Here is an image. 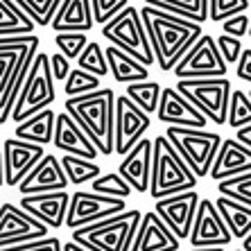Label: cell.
Returning a JSON list of instances; mask_svg holds the SVG:
<instances>
[{
	"label": "cell",
	"instance_id": "obj_13",
	"mask_svg": "<svg viewBox=\"0 0 251 251\" xmlns=\"http://www.w3.org/2000/svg\"><path fill=\"white\" fill-rule=\"evenodd\" d=\"M199 195L195 188L181 190V193L168 195V197H158L154 204V213L165 222V226L172 231L179 240H186L190 233V224H193L195 210H197Z\"/></svg>",
	"mask_w": 251,
	"mask_h": 251
},
{
	"label": "cell",
	"instance_id": "obj_28",
	"mask_svg": "<svg viewBox=\"0 0 251 251\" xmlns=\"http://www.w3.org/2000/svg\"><path fill=\"white\" fill-rule=\"evenodd\" d=\"M145 5L163 9V12L176 14L195 23H206L208 21V5L206 0H145Z\"/></svg>",
	"mask_w": 251,
	"mask_h": 251
},
{
	"label": "cell",
	"instance_id": "obj_19",
	"mask_svg": "<svg viewBox=\"0 0 251 251\" xmlns=\"http://www.w3.org/2000/svg\"><path fill=\"white\" fill-rule=\"evenodd\" d=\"M70 195L64 190H48V193H32L21 195L18 206L27 210L32 217L41 220L48 228H61L64 226L66 208H68Z\"/></svg>",
	"mask_w": 251,
	"mask_h": 251
},
{
	"label": "cell",
	"instance_id": "obj_10",
	"mask_svg": "<svg viewBox=\"0 0 251 251\" xmlns=\"http://www.w3.org/2000/svg\"><path fill=\"white\" fill-rule=\"evenodd\" d=\"M226 61L222 59L215 46V39L210 34H201L188 48L183 57L172 66L175 77H224L226 75Z\"/></svg>",
	"mask_w": 251,
	"mask_h": 251
},
{
	"label": "cell",
	"instance_id": "obj_2",
	"mask_svg": "<svg viewBox=\"0 0 251 251\" xmlns=\"http://www.w3.org/2000/svg\"><path fill=\"white\" fill-rule=\"evenodd\" d=\"M113 102L111 88H95L84 95H70L64 102V111L88 136L100 154H113Z\"/></svg>",
	"mask_w": 251,
	"mask_h": 251
},
{
	"label": "cell",
	"instance_id": "obj_3",
	"mask_svg": "<svg viewBox=\"0 0 251 251\" xmlns=\"http://www.w3.org/2000/svg\"><path fill=\"white\" fill-rule=\"evenodd\" d=\"M41 39L34 32L0 36V125L7 123Z\"/></svg>",
	"mask_w": 251,
	"mask_h": 251
},
{
	"label": "cell",
	"instance_id": "obj_47",
	"mask_svg": "<svg viewBox=\"0 0 251 251\" xmlns=\"http://www.w3.org/2000/svg\"><path fill=\"white\" fill-rule=\"evenodd\" d=\"M61 251H91V249H86V247H82V245H77L75 240H70V242H64V245H61Z\"/></svg>",
	"mask_w": 251,
	"mask_h": 251
},
{
	"label": "cell",
	"instance_id": "obj_17",
	"mask_svg": "<svg viewBox=\"0 0 251 251\" xmlns=\"http://www.w3.org/2000/svg\"><path fill=\"white\" fill-rule=\"evenodd\" d=\"M156 118L165 125H176V127H195V129H206V116L199 113L195 104H190L176 88L165 86L161 88L156 104Z\"/></svg>",
	"mask_w": 251,
	"mask_h": 251
},
{
	"label": "cell",
	"instance_id": "obj_38",
	"mask_svg": "<svg viewBox=\"0 0 251 251\" xmlns=\"http://www.w3.org/2000/svg\"><path fill=\"white\" fill-rule=\"evenodd\" d=\"M206 5H208V21L220 23L222 18L231 16V14L249 12L251 0H206Z\"/></svg>",
	"mask_w": 251,
	"mask_h": 251
},
{
	"label": "cell",
	"instance_id": "obj_39",
	"mask_svg": "<svg viewBox=\"0 0 251 251\" xmlns=\"http://www.w3.org/2000/svg\"><path fill=\"white\" fill-rule=\"evenodd\" d=\"M86 32H57L54 43H57L59 52L66 59H77V54L82 52V48L86 46Z\"/></svg>",
	"mask_w": 251,
	"mask_h": 251
},
{
	"label": "cell",
	"instance_id": "obj_44",
	"mask_svg": "<svg viewBox=\"0 0 251 251\" xmlns=\"http://www.w3.org/2000/svg\"><path fill=\"white\" fill-rule=\"evenodd\" d=\"M48 66H50V75H52L54 82H61V79H66L70 70V59H66L61 52L48 54Z\"/></svg>",
	"mask_w": 251,
	"mask_h": 251
},
{
	"label": "cell",
	"instance_id": "obj_18",
	"mask_svg": "<svg viewBox=\"0 0 251 251\" xmlns=\"http://www.w3.org/2000/svg\"><path fill=\"white\" fill-rule=\"evenodd\" d=\"M46 154L43 145L27 143L21 138H7L2 145V165H5V186H16L29 170L36 165V161Z\"/></svg>",
	"mask_w": 251,
	"mask_h": 251
},
{
	"label": "cell",
	"instance_id": "obj_27",
	"mask_svg": "<svg viewBox=\"0 0 251 251\" xmlns=\"http://www.w3.org/2000/svg\"><path fill=\"white\" fill-rule=\"evenodd\" d=\"M213 204H215L217 213L222 217V222L226 224L231 238L240 240L247 233H251V204H242V201L222 197V195Z\"/></svg>",
	"mask_w": 251,
	"mask_h": 251
},
{
	"label": "cell",
	"instance_id": "obj_51",
	"mask_svg": "<svg viewBox=\"0 0 251 251\" xmlns=\"http://www.w3.org/2000/svg\"><path fill=\"white\" fill-rule=\"evenodd\" d=\"M235 251H242V249H235Z\"/></svg>",
	"mask_w": 251,
	"mask_h": 251
},
{
	"label": "cell",
	"instance_id": "obj_23",
	"mask_svg": "<svg viewBox=\"0 0 251 251\" xmlns=\"http://www.w3.org/2000/svg\"><path fill=\"white\" fill-rule=\"evenodd\" d=\"M251 170V147L240 145L235 138H224L217 147V154L210 163L208 176H213L215 181L224 179V176L238 175Z\"/></svg>",
	"mask_w": 251,
	"mask_h": 251
},
{
	"label": "cell",
	"instance_id": "obj_15",
	"mask_svg": "<svg viewBox=\"0 0 251 251\" xmlns=\"http://www.w3.org/2000/svg\"><path fill=\"white\" fill-rule=\"evenodd\" d=\"M186 240L193 247H226L233 238L228 233L226 224L222 222L215 204L206 197H199L193 224H190V233Z\"/></svg>",
	"mask_w": 251,
	"mask_h": 251
},
{
	"label": "cell",
	"instance_id": "obj_36",
	"mask_svg": "<svg viewBox=\"0 0 251 251\" xmlns=\"http://www.w3.org/2000/svg\"><path fill=\"white\" fill-rule=\"evenodd\" d=\"M91 190L93 193H100V195H109V197H123L127 199L129 195L134 193L131 190V186H129L127 181H125L123 176L118 175V172H100L95 179H91Z\"/></svg>",
	"mask_w": 251,
	"mask_h": 251
},
{
	"label": "cell",
	"instance_id": "obj_12",
	"mask_svg": "<svg viewBox=\"0 0 251 251\" xmlns=\"http://www.w3.org/2000/svg\"><path fill=\"white\" fill-rule=\"evenodd\" d=\"M152 125V118L136 106L127 95H118L113 102V152L127 154Z\"/></svg>",
	"mask_w": 251,
	"mask_h": 251
},
{
	"label": "cell",
	"instance_id": "obj_45",
	"mask_svg": "<svg viewBox=\"0 0 251 251\" xmlns=\"http://www.w3.org/2000/svg\"><path fill=\"white\" fill-rule=\"evenodd\" d=\"M235 64H238L235 75H238L245 84H249L251 82V48H242V52H240V57L235 59Z\"/></svg>",
	"mask_w": 251,
	"mask_h": 251
},
{
	"label": "cell",
	"instance_id": "obj_35",
	"mask_svg": "<svg viewBox=\"0 0 251 251\" xmlns=\"http://www.w3.org/2000/svg\"><path fill=\"white\" fill-rule=\"evenodd\" d=\"M251 123V100L247 91H233L228 93V104H226V125L228 127H240V125Z\"/></svg>",
	"mask_w": 251,
	"mask_h": 251
},
{
	"label": "cell",
	"instance_id": "obj_16",
	"mask_svg": "<svg viewBox=\"0 0 251 251\" xmlns=\"http://www.w3.org/2000/svg\"><path fill=\"white\" fill-rule=\"evenodd\" d=\"M181 240L176 238L154 210L143 213L131 238L129 251H179Z\"/></svg>",
	"mask_w": 251,
	"mask_h": 251
},
{
	"label": "cell",
	"instance_id": "obj_41",
	"mask_svg": "<svg viewBox=\"0 0 251 251\" xmlns=\"http://www.w3.org/2000/svg\"><path fill=\"white\" fill-rule=\"evenodd\" d=\"M129 0H91V12H93V23H106L111 16H116Z\"/></svg>",
	"mask_w": 251,
	"mask_h": 251
},
{
	"label": "cell",
	"instance_id": "obj_25",
	"mask_svg": "<svg viewBox=\"0 0 251 251\" xmlns=\"http://www.w3.org/2000/svg\"><path fill=\"white\" fill-rule=\"evenodd\" d=\"M106 57V66H109V75L120 84H129V82H140L150 77V68L145 64H140L138 59H134L131 54H127L125 50L116 46H109L104 50Z\"/></svg>",
	"mask_w": 251,
	"mask_h": 251
},
{
	"label": "cell",
	"instance_id": "obj_8",
	"mask_svg": "<svg viewBox=\"0 0 251 251\" xmlns=\"http://www.w3.org/2000/svg\"><path fill=\"white\" fill-rule=\"evenodd\" d=\"M102 36L106 41H111V46L120 48L134 59H138L147 68L154 64L152 46H150V39H147L145 25H143L140 14L134 5H125L116 16H111L106 23H102Z\"/></svg>",
	"mask_w": 251,
	"mask_h": 251
},
{
	"label": "cell",
	"instance_id": "obj_24",
	"mask_svg": "<svg viewBox=\"0 0 251 251\" xmlns=\"http://www.w3.org/2000/svg\"><path fill=\"white\" fill-rule=\"evenodd\" d=\"M93 25L91 0H61L50 21L54 32H88Z\"/></svg>",
	"mask_w": 251,
	"mask_h": 251
},
{
	"label": "cell",
	"instance_id": "obj_50",
	"mask_svg": "<svg viewBox=\"0 0 251 251\" xmlns=\"http://www.w3.org/2000/svg\"><path fill=\"white\" fill-rule=\"evenodd\" d=\"M190 251H224V247H193Z\"/></svg>",
	"mask_w": 251,
	"mask_h": 251
},
{
	"label": "cell",
	"instance_id": "obj_33",
	"mask_svg": "<svg viewBox=\"0 0 251 251\" xmlns=\"http://www.w3.org/2000/svg\"><path fill=\"white\" fill-rule=\"evenodd\" d=\"M12 2L36 27H48L61 0H12Z\"/></svg>",
	"mask_w": 251,
	"mask_h": 251
},
{
	"label": "cell",
	"instance_id": "obj_1",
	"mask_svg": "<svg viewBox=\"0 0 251 251\" xmlns=\"http://www.w3.org/2000/svg\"><path fill=\"white\" fill-rule=\"evenodd\" d=\"M138 14L143 25H145L150 46H152L154 61L163 73H170L172 66L195 43V39L204 32L201 23H195V21H188V18H181L176 14L163 12V9H156L150 5L138 9Z\"/></svg>",
	"mask_w": 251,
	"mask_h": 251
},
{
	"label": "cell",
	"instance_id": "obj_11",
	"mask_svg": "<svg viewBox=\"0 0 251 251\" xmlns=\"http://www.w3.org/2000/svg\"><path fill=\"white\" fill-rule=\"evenodd\" d=\"M127 208V201L123 197H109V195L100 193H86V190H77L68 197V208H66L64 226L77 228L84 224L98 222L102 217L116 215L120 210Z\"/></svg>",
	"mask_w": 251,
	"mask_h": 251
},
{
	"label": "cell",
	"instance_id": "obj_49",
	"mask_svg": "<svg viewBox=\"0 0 251 251\" xmlns=\"http://www.w3.org/2000/svg\"><path fill=\"white\" fill-rule=\"evenodd\" d=\"M5 186V165H2V150H0V188Z\"/></svg>",
	"mask_w": 251,
	"mask_h": 251
},
{
	"label": "cell",
	"instance_id": "obj_22",
	"mask_svg": "<svg viewBox=\"0 0 251 251\" xmlns=\"http://www.w3.org/2000/svg\"><path fill=\"white\" fill-rule=\"evenodd\" d=\"M52 145L64 154H75L82 158H98V150L88 140V136L77 127V123L68 113H54V129H52Z\"/></svg>",
	"mask_w": 251,
	"mask_h": 251
},
{
	"label": "cell",
	"instance_id": "obj_5",
	"mask_svg": "<svg viewBox=\"0 0 251 251\" xmlns=\"http://www.w3.org/2000/svg\"><path fill=\"white\" fill-rule=\"evenodd\" d=\"M197 186V176L183 163V158L170 145L165 136H156L152 140V165H150V186L147 193L154 199L168 195L190 190Z\"/></svg>",
	"mask_w": 251,
	"mask_h": 251
},
{
	"label": "cell",
	"instance_id": "obj_42",
	"mask_svg": "<svg viewBox=\"0 0 251 251\" xmlns=\"http://www.w3.org/2000/svg\"><path fill=\"white\" fill-rule=\"evenodd\" d=\"M0 251H61V240L59 238H36L27 242H18V245L0 247Z\"/></svg>",
	"mask_w": 251,
	"mask_h": 251
},
{
	"label": "cell",
	"instance_id": "obj_34",
	"mask_svg": "<svg viewBox=\"0 0 251 251\" xmlns=\"http://www.w3.org/2000/svg\"><path fill=\"white\" fill-rule=\"evenodd\" d=\"M77 68L86 70L91 75L95 77H106L109 75V66H106V57H104V50L100 48L98 41H86V46L82 48V52L77 54Z\"/></svg>",
	"mask_w": 251,
	"mask_h": 251
},
{
	"label": "cell",
	"instance_id": "obj_31",
	"mask_svg": "<svg viewBox=\"0 0 251 251\" xmlns=\"http://www.w3.org/2000/svg\"><path fill=\"white\" fill-rule=\"evenodd\" d=\"M127 95L136 106H140L147 116H152L156 111L158 95H161V84L150 82V79H140V82H129L127 84Z\"/></svg>",
	"mask_w": 251,
	"mask_h": 251
},
{
	"label": "cell",
	"instance_id": "obj_29",
	"mask_svg": "<svg viewBox=\"0 0 251 251\" xmlns=\"http://www.w3.org/2000/svg\"><path fill=\"white\" fill-rule=\"evenodd\" d=\"M59 163L66 172L68 186H84L102 172V168L95 163V158H82L75 154H64Z\"/></svg>",
	"mask_w": 251,
	"mask_h": 251
},
{
	"label": "cell",
	"instance_id": "obj_20",
	"mask_svg": "<svg viewBox=\"0 0 251 251\" xmlns=\"http://www.w3.org/2000/svg\"><path fill=\"white\" fill-rule=\"evenodd\" d=\"M68 186L66 172L59 163V158L54 154H43L36 165L29 170L27 175L16 183L21 195H32V193H48V190H64Z\"/></svg>",
	"mask_w": 251,
	"mask_h": 251
},
{
	"label": "cell",
	"instance_id": "obj_21",
	"mask_svg": "<svg viewBox=\"0 0 251 251\" xmlns=\"http://www.w3.org/2000/svg\"><path fill=\"white\" fill-rule=\"evenodd\" d=\"M123 156L125 158L118 165V175L131 186V190L147 193V186H150V165H152V140L143 136Z\"/></svg>",
	"mask_w": 251,
	"mask_h": 251
},
{
	"label": "cell",
	"instance_id": "obj_9",
	"mask_svg": "<svg viewBox=\"0 0 251 251\" xmlns=\"http://www.w3.org/2000/svg\"><path fill=\"white\" fill-rule=\"evenodd\" d=\"M176 91L204 113L206 120L222 127L226 123V104L231 93V79L224 77H181Z\"/></svg>",
	"mask_w": 251,
	"mask_h": 251
},
{
	"label": "cell",
	"instance_id": "obj_32",
	"mask_svg": "<svg viewBox=\"0 0 251 251\" xmlns=\"http://www.w3.org/2000/svg\"><path fill=\"white\" fill-rule=\"evenodd\" d=\"M217 193L222 197L242 201V204H251V170L220 179L217 181Z\"/></svg>",
	"mask_w": 251,
	"mask_h": 251
},
{
	"label": "cell",
	"instance_id": "obj_37",
	"mask_svg": "<svg viewBox=\"0 0 251 251\" xmlns=\"http://www.w3.org/2000/svg\"><path fill=\"white\" fill-rule=\"evenodd\" d=\"M100 88V77L91 75L82 68H70L66 75V84H64V93L66 95H84Z\"/></svg>",
	"mask_w": 251,
	"mask_h": 251
},
{
	"label": "cell",
	"instance_id": "obj_4",
	"mask_svg": "<svg viewBox=\"0 0 251 251\" xmlns=\"http://www.w3.org/2000/svg\"><path fill=\"white\" fill-rule=\"evenodd\" d=\"M140 215L143 213L138 208H125L116 215L102 217L98 222L70 228L73 231L70 240H75L77 245L86 247L91 251H129Z\"/></svg>",
	"mask_w": 251,
	"mask_h": 251
},
{
	"label": "cell",
	"instance_id": "obj_6",
	"mask_svg": "<svg viewBox=\"0 0 251 251\" xmlns=\"http://www.w3.org/2000/svg\"><path fill=\"white\" fill-rule=\"evenodd\" d=\"M54 98H57V93H54V79L50 75V66H48V54L36 50L34 57H32V64L25 73L23 86L14 100L9 118L14 123H21L32 113L50 106Z\"/></svg>",
	"mask_w": 251,
	"mask_h": 251
},
{
	"label": "cell",
	"instance_id": "obj_14",
	"mask_svg": "<svg viewBox=\"0 0 251 251\" xmlns=\"http://www.w3.org/2000/svg\"><path fill=\"white\" fill-rule=\"evenodd\" d=\"M50 228L23 210L18 204H0V247L18 245L27 240L46 238Z\"/></svg>",
	"mask_w": 251,
	"mask_h": 251
},
{
	"label": "cell",
	"instance_id": "obj_48",
	"mask_svg": "<svg viewBox=\"0 0 251 251\" xmlns=\"http://www.w3.org/2000/svg\"><path fill=\"white\" fill-rule=\"evenodd\" d=\"M240 240H242V251H251V233H247L245 238Z\"/></svg>",
	"mask_w": 251,
	"mask_h": 251
},
{
	"label": "cell",
	"instance_id": "obj_40",
	"mask_svg": "<svg viewBox=\"0 0 251 251\" xmlns=\"http://www.w3.org/2000/svg\"><path fill=\"white\" fill-rule=\"evenodd\" d=\"M222 32L228 36H235V39H245L249 36V12H238V14H231V16L222 18Z\"/></svg>",
	"mask_w": 251,
	"mask_h": 251
},
{
	"label": "cell",
	"instance_id": "obj_43",
	"mask_svg": "<svg viewBox=\"0 0 251 251\" xmlns=\"http://www.w3.org/2000/svg\"><path fill=\"white\" fill-rule=\"evenodd\" d=\"M215 46H217V50H220V54H222V59L226 64H235V59H238L240 52H242V39L228 36V34H224V32L215 39Z\"/></svg>",
	"mask_w": 251,
	"mask_h": 251
},
{
	"label": "cell",
	"instance_id": "obj_7",
	"mask_svg": "<svg viewBox=\"0 0 251 251\" xmlns=\"http://www.w3.org/2000/svg\"><path fill=\"white\" fill-rule=\"evenodd\" d=\"M165 138L170 140V145L176 150V154L183 158V163L193 170V175L197 179L208 176L210 163L217 154V147L222 143V136L217 131H206V129H195V127H176V125H168L165 129Z\"/></svg>",
	"mask_w": 251,
	"mask_h": 251
},
{
	"label": "cell",
	"instance_id": "obj_26",
	"mask_svg": "<svg viewBox=\"0 0 251 251\" xmlns=\"http://www.w3.org/2000/svg\"><path fill=\"white\" fill-rule=\"evenodd\" d=\"M52 129H54V111L50 106L41 109V111L32 113L29 118L16 123V131L14 136L27 143H36V145H50L52 143Z\"/></svg>",
	"mask_w": 251,
	"mask_h": 251
},
{
	"label": "cell",
	"instance_id": "obj_46",
	"mask_svg": "<svg viewBox=\"0 0 251 251\" xmlns=\"http://www.w3.org/2000/svg\"><path fill=\"white\" fill-rule=\"evenodd\" d=\"M235 140H238L240 145L251 147V123L235 127Z\"/></svg>",
	"mask_w": 251,
	"mask_h": 251
},
{
	"label": "cell",
	"instance_id": "obj_30",
	"mask_svg": "<svg viewBox=\"0 0 251 251\" xmlns=\"http://www.w3.org/2000/svg\"><path fill=\"white\" fill-rule=\"evenodd\" d=\"M36 25L25 16L12 0H0V36L7 34H27L34 32Z\"/></svg>",
	"mask_w": 251,
	"mask_h": 251
}]
</instances>
